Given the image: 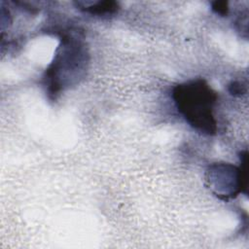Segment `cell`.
Returning a JSON list of instances; mask_svg holds the SVG:
<instances>
[{
    "instance_id": "1",
    "label": "cell",
    "mask_w": 249,
    "mask_h": 249,
    "mask_svg": "<svg viewBox=\"0 0 249 249\" xmlns=\"http://www.w3.org/2000/svg\"><path fill=\"white\" fill-rule=\"evenodd\" d=\"M173 99L178 111L190 125L203 133L216 132L214 107L217 94L204 80H194L176 86Z\"/></svg>"
},
{
    "instance_id": "2",
    "label": "cell",
    "mask_w": 249,
    "mask_h": 249,
    "mask_svg": "<svg viewBox=\"0 0 249 249\" xmlns=\"http://www.w3.org/2000/svg\"><path fill=\"white\" fill-rule=\"evenodd\" d=\"M87 52L80 38L65 35L46 70L45 80L48 93L55 97L61 89L77 82L86 70Z\"/></svg>"
},
{
    "instance_id": "3",
    "label": "cell",
    "mask_w": 249,
    "mask_h": 249,
    "mask_svg": "<svg viewBox=\"0 0 249 249\" xmlns=\"http://www.w3.org/2000/svg\"><path fill=\"white\" fill-rule=\"evenodd\" d=\"M77 6L83 11L91 15L104 16L112 15L117 12L118 4L113 1H98V2H78Z\"/></svg>"
},
{
    "instance_id": "4",
    "label": "cell",
    "mask_w": 249,
    "mask_h": 249,
    "mask_svg": "<svg viewBox=\"0 0 249 249\" xmlns=\"http://www.w3.org/2000/svg\"><path fill=\"white\" fill-rule=\"evenodd\" d=\"M212 9L221 16H225L228 14L229 11V7H228V3L225 1H216L212 4Z\"/></svg>"
}]
</instances>
